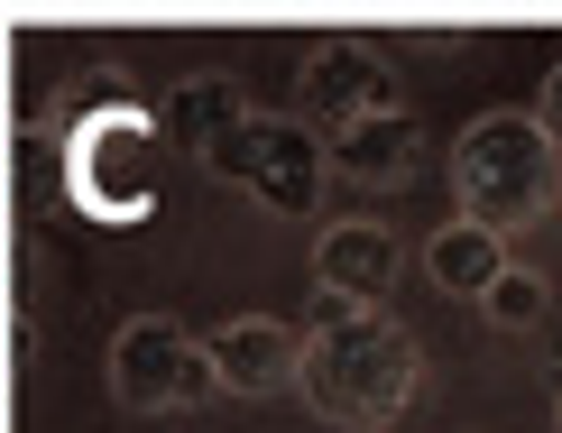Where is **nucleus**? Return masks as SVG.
Here are the masks:
<instances>
[{
    "instance_id": "1",
    "label": "nucleus",
    "mask_w": 562,
    "mask_h": 433,
    "mask_svg": "<svg viewBox=\"0 0 562 433\" xmlns=\"http://www.w3.org/2000/svg\"><path fill=\"white\" fill-rule=\"evenodd\" d=\"M425 378V351H415L406 323H387L379 304H341V296H314V323L295 332V388L323 424L341 433H369V424H396Z\"/></svg>"
},
{
    "instance_id": "2",
    "label": "nucleus",
    "mask_w": 562,
    "mask_h": 433,
    "mask_svg": "<svg viewBox=\"0 0 562 433\" xmlns=\"http://www.w3.org/2000/svg\"><path fill=\"white\" fill-rule=\"evenodd\" d=\"M452 203L480 231H535L562 212V148L535 130V111H480L452 138Z\"/></svg>"
},
{
    "instance_id": "3",
    "label": "nucleus",
    "mask_w": 562,
    "mask_h": 433,
    "mask_svg": "<svg viewBox=\"0 0 562 433\" xmlns=\"http://www.w3.org/2000/svg\"><path fill=\"white\" fill-rule=\"evenodd\" d=\"M194 157H203L213 185L249 195L259 212H277V222H304V212L323 203V138L304 130L295 111H259L249 102V120H231L213 148H194Z\"/></svg>"
},
{
    "instance_id": "4",
    "label": "nucleus",
    "mask_w": 562,
    "mask_h": 433,
    "mask_svg": "<svg viewBox=\"0 0 562 433\" xmlns=\"http://www.w3.org/2000/svg\"><path fill=\"white\" fill-rule=\"evenodd\" d=\"M111 397L130 415H194V406L222 397V378H213V351L176 314H130L111 332Z\"/></svg>"
},
{
    "instance_id": "5",
    "label": "nucleus",
    "mask_w": 562,
    "mask_h": 433,
    "mask_svg": "<svg viewBox=\"0 0 562 433\" xmlns=\"http://www.w3.org/2000/svg\"><path fill=\"white\" fill-rule=\"evenodd\" d=\"M295 102H304V130H350V120H369V111H396V84H387V65H379V46L369 37H314L304 46V65H295Z\"/></svg>"
},
{
    "instance_id": "6",
    "label": "nucleus",
    "mask_w": 562,
    "mask_h": 433,
    "mask_svg": "<svg viewBox=\"0 0 562 433\" xmlns=\"http://www.w3.org/2000/svg\"><path fill=\"white\" fill-rule=\"evenodd\" d=\"M415 157H425L415 111H369V120H350V130L323 138V176L360 185V195H396V185L415 176Z\"/></svg>"
},
{
    "instance_id": "7",
    "label": "nucleus",
    "mask_w": 562,
    "mask_h": 433,
    "mask_svg": "<svg viewBox=\"0 0 562 433\" xmlns=\"http://www.w3.org/2000/svg\"><path fill=\"white\" fill-rule=\"evenodd\" d=\"M203 351H213L222 397H286L295 388V323H277V314H231L222 332H203Z\"/></svg>"
},
{
    "instance_id": "8",
    "label": "nucleus",
    "mask_w": 562,
    "mask_h": 433,
    "mask_svg": "<svg viewBox=\"0 0 562 433\" xmlns=\"http://www.w3.org/2000/svg\"><path fill=\"white\" fill-rule=\"evenodd\" d=\"M396 286V240L379 222H333L314 240V296H341V304H379Z\"/></svg>"
},
{
    "instance_id": "9",
    "label": "nucleus",
    "mask_w": 562,
    "mask_h": 433,
    "mask_svg": "<svg viewBox=\"0 0 562 433\" xmlns=\"http://www.w3.org/2000/svg\"><path fill=\"white\" fill-rule=\"evenodd\" d=\"M498 268H507V240H498V231H480V222H461V212L425 240V277L442 286V296H461V304H480Z\"/></svg>"
},
{
    "instance_id": "10",
    "label": "nucleus",
    "mask_w": 562,
    "mask_h": 433,
    "mask_svg": "<svg viewBox=\"0 0 562 433\" xmlns=\"http://www.w3.org/2000/svg\"><path fill=\"white\" fill-rule=\"evenodd\" d=\"M231 120H249V84L240 75H184L167 102H157V130L184 138V148H213Z\"/></svg>"
},
{
    "instance_id": "11",
    "label": "nucleus",
    "mask_w": 562,
    "mask_h": 433,
    "mask_svg": "<svg viewBox=\"0 0 562 433\" xmlns=\"http://www.w3.org/2000/svg\"><path fill=\"white\" fill-rule=\"evenodd\" d=\"M480 314L498 323V332H535L553 314V277H535V268H517V258H507L498 277H488V296H480Z\"/></svg>"
},
{
    "instance_id": "12",
    "label": "nucleus",
    "mask_w": 562,
    "mask_h": 433,
    "mask_svg": "<svg viewBox=\"0 0 562 433\" xmlns=\"http://www.w3.org/2000/svg\"><path fill=\"white\" fill-rule=\"evenodd\" d=\"M535 130H544L553 148H562V56L544 65V84H535Z\"/></svg>"
},
{
    "instance_id": "13",
    "label": "nucleus",
    "mask_w": 562,
    "mask_h": 433,
    "mask_svg": "<svg viewBox=\"0 0 562 433\" xmlns=\"http://www.w3.org/2000/svg\"><path fill=\"white\" fill-rule=\"evenodd\" d=\"M553 424H562V406H553Z\"/></svg>"
}]
</instances>
